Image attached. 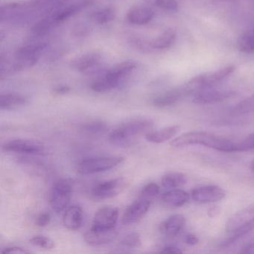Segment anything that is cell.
<instances>
[{"mask_svg": "<svg viewBox=\"0 0 254 254\" xmlns=\"http://www.w3.org/2000/svg\"><path fill=\"white\" fill-rule=\"evenodd\" d=\"M170 145L175 148L200 145L221 152H236V141L206 131H191L183 133L174 139Z\"/></svg>", "mask_w": 254, "mask_h": 254, "instance_id": "1", "label": "cell"}, {"mask_svg": "<svg viewBox=\"0 0 254 254\" xmlns=\"http://www.w3.org/2000/svg\"><path fill=\"white\" fill-rule=\"evenodd\" d=\"M154 126L151 119L137 118L128 120L117 126L110 133L108 139L110 142L118 146H127L130 145L138 136L148 133Z\"/></svg>", "mask_w": 254, "mask_h": 254, "instance_id": "2", "label": "cell"}, {"mask_svg": "<svg viewBox=\"0 0 254 254\" xmlns=\"http://www.w3.org/2000/svg\"><path fill=\"white\" fill-rule=\"evenodd\" d=\"M123 157H94L83 160L78 163L77 171L81 175H87L107 172L117 167L124 161Z\"/></svg>", "mask_w": 254, "mask_h": 254, "instance_id": "3", "label": "cell"}, {"mask_svg": "<svg viewBox=\"0 0 254 254\" xmlns=\"http://www.w3.org/2000/svg\"><path fill=\"white\" fill-rule=\"evenodd\" d=\"M72 183L69 179H61L56 181L52 187L50 202L52 209L61 212L67 208L72 196Z\"/></svg>", "mask_w": 254, "mask_h": 254, "instance_id": "4", "label": "cell"}, {"mask_svg": "<svg viewBox=\"0 0 254 254\" xmlns=\"http://www.w3.org/2000/svg\"><path fill=\"white\" fill-rule=\"evenodd\" d=\"M128 184V180L126 178H117L102 181L92 187L91 194L96 199L111 198L123 192Z\"/></svg>", "mask_w": 254, "mask_h": 254, "instance_id": "5", "label": "cell"}, {"mask_svg": "<svg viewBox=\"0 0 254 254\" xmlns=\"http://www.w3.org/2000/svg\"><path fill=\"white\" fill-rule=\"evenodd\" d=\"M102 62L103 56L102 53L98 52H91L81 55L71 62V67L78 72L83 73L101 74L105 70H102Z\"/></svg>", "mask_w": 254, "mask_h": 254, "instance_id": "6", "label": "cell"}, {"mask_svg": "<svg viewBox=\"0 0 254 254\" xmlns=\"http://www.w3.org/2000/svg\"><path fill=\"white\" fill-rule=\"evenodd\" d=\"M2 150L5 152L41 155L45 153L46 148L42 142L35 139H15L5 142Z\"/></svg>", "mask_w": 254, "mask_h": 254, "instance_id": "7", "label": "cell"}, {"mask_svg": "<svg viewBox=\"0 0 254 254\" xmlns=\"http://www.w3.org/2000/svg\"><path fill=\"white\" fill-rule=\"evenodd\" d=\"M119 211L114 206H104L95 214L90 230L107 231L115 229L118 221Z\"/></svg>", "mask_w": 254, "mask_h": 254, "instance_id": "8", "label": "cell"}, {"mask_svg": "<svg viewBox=\"0 0 254 254\" xmlns=\"http://www.w3.org/2000/svg\"><path fill=\"white\" fill-rule=\"evenodd\" d=\"M236 93L231 90H216L209 88L193 95L192 102L197 105H209L224 102L235 97Z\"/></svg>", "mask_w": 254, "mask_h": 254, "instance_id": "9", "label": "cell"}, {"mask_svg": "<svg viewBox=\"0 0 254 254\" xmlns=\"http://www.w3.org/2000/svg\"><path fill=\"white\" fill-rule=\"evenodd\" d=\"M151 201L149 199L142 197L135 200L127 206L123 216V223L124 224H133L140 221L149 209Z\"/></svg>", "mask_w": 254, "mask_h": 254, "instance_id": "10", "label": "cell"}, {"mask_svg": "<svg viewBox=\"0 0 254 254\" xmlns=\"http://www.w3.org/2000/svg\"><path fill=\"white\" fill-rule=\"evenodd\" d=\"M225 191L218 186H205L191 191V197L199 203H209L218 201L225 197Z\"/></svg>", "mask_w": 254, "mask_h": 254, "instance_id": "11", "label": "cell"}, {"mask_svg": "<svg viewBox=\"0 0 254 254\" xmlns=\"http://www.w3.org/2000/svg\"><path fill=\"white\" fill-rule=\"evenodd\" d=\"M253 222H254V203L232 215L226 223L225 229L230 233Z\"/></svg>", "mask_w": 254, "mask_h": 254, "instance_id": "12", "label": "cell"}, {"mask_svg": "<svg viewBox=\"0 0 254 254\" xmlns=\"http://www.w3.org/2000/svg\"><path fill=\"white\" fill-rule=\"evenodd\" d=\"M91 2L92 0H80L78 2H74V3L67 4L50 14L53 16L58 24L76 15L80 11L90 5Z\"/></svg>", "mask_w": 254, "mask_h": 254, "instance_id": "13", "label": "cell"}, {"mask_svg": "<svg viewBox=\"0 0 254 254\" xmlns=\"http://www.w3.org/2000/svg\"><path fill=\"white\" fill-rule=\"evenodd\" d=\"M137 67V63L133 61H125L117 64L111 69L105 70V74L121 85L125 80Z\"/></svg>", "mask_w": 254, "mask_h": 254, "instance_id": "14", "label": "cell"}, {"mask_svg": "<svg viewBox=\"0 0 254 254\" xmlns=\"http://www.w3.org/2000/svg\"><path fill=\"white\" fill-rule=\"evenodd\" d=\"M48 47L44 41H34L20 47L15 53L16 59L18 60L38 61L41 53Z\"/></svg>", "mask_w": 254, "mask_h": 254, "instance_id": "15", "label": "cell"}, {"mask_svg": "<svg viewBox=\"0 0 254 254\" xmlns=\"http://www.w3.org/2000/svg\"><path fill=\"white\" fill-rule=\"evenodd\" d=\"M186 222L184 215L181 214L172 215L160 224V233L169 237L176 236L184 230Z\"/></svg>", "mask_w": 254, "mask_h": 254, "instance_id": "16", "label": "cell"}, {"mask_svg": "<svg viewBox=\"0 0 254 254\" xmlns=\"http://www.w3.org/2000/svg\"><path fill=\"white\" fill-rule=\"evenodd\" d=\"M236 67L233 65L221 68L218 70L209 73L202 74V80H203V90L213 88L215 86L222 82L226 78L232 75L234 72Z\"/></svg>", "mask_w": 254, "mask_h": 254, "instance_id": "17", "label": "cell"}, {"mask_svg": "<svg viewBox=\"0 0 254 254\" xmlns=\"http://www.w3.org/2000/svg\"><path fill=\"white\" fill-rule=\"evenodd\" d=\"M70 0H33L29 4L32 9L39 15L47 16L69 4Z\"/></svg>", "mask_w": 254, "mask_h": 254, "instance_id": "18", "label": "cell"}, {"mask_svg": "<svg viewBox=\"0 0 254 254\" xmlns=\"http://www.w3.org/2000/svg\"><path fill=\"white\" fill-rule=\"evenodd\" d=\"M185 97V93L181 86H180L161 93L154 98L153 99V105L157 108H166L175 105Z\"/></svg>", "mask_w": 254, "mask_h": 254, "instance_id": "19", "label": "cell"}, {"mask_svg": "<svg viewBox=\"0 0 254 254\" xmlns=\"http://www.w3.org/2000/svg\"><path fill=\"white\" fill-rule=\"evenodd\" d=\"M154 16V11L151 8L145 6H136L130 8L127 13V20L129 23L136 26H144L149 23Z\"/></svg>", "mask_w": 254, "mask_h": 254, "instance_id": "20", "label": "cell"}, {"mask_svg": "<svg viewBox=\"0 0 254 254\" xmlns=\"http://www.w3.org/2000/svg\"><path fill=\"white\" fill-rule=\"evenodd\" d=\"M117 231L114 230L107 231H95L90 230L84 234V240L90 245L100 246L113 242L117 238Z\"/></svg>", "mask_w": 254, "mask_h": 254, "instance_id": "21", "label": "cell"}, {"mask_svg": "<svg viewBox=\"0 0 254 254\" xmlns=\"http://www.w3.org/2000/svg\"><path fill=\"white\" fill-rule=\"evenodd\" d=\"M63 222L69 230H78L83 224V210L81 206L73 205L66 209L64 214Z\"/></svg>", "mask_w": 254, "mask_h": 254, "instance_id": "22", "label": "cell"}, {"mask_svg": "<svg viewBox=\"0 0 254 254\" xmlns=\"http://www.w3.org/2000/svg\"><path fill=\"white\" fill-rule=\"evenodd\" d=\"M29 99L20 93H5L0 96V108L5 111L19 109L27 105Z\"/></svg>", "mask_w": 254, "mask_h": 254, "instance_id": "23", "label": "cell"}, {"mask_svg": "<svg viewBox=\"0 0 254 254\" xmlns=\"http://www.w3.org/2000/svg\"><path fill=\"white\" fill-rule=\"evenodd\" d=\"M181 130L178 126H169L158 130L150 131L145 134V139L152 143L160 144L166 142L176 136Z\"/></svg>", "mask_w": 254, "mask_h": 254, "instance_id": "24", "label": "cell"}, {"mask_svg": "<svg viewBox=\"0 0 254 254\" xmlns=\"http://www.w3.org/2000/svg\"><path fill=\"white\" fill-rule=\"evenodd\" d=\"M176 37V29L169 28L149 43L150 47L156 50H166L174 44Z\"/></svg>", "mask_w": 254, "mask_h": 254, "instance_id": "25", "label": "cell"}, {"mask_svg": "<svg viewBox=\"0 0 254 254\" xmlns=\"http://www.w3.org/2000/svg\"><path fill=\"white\" fill-rule=\"evenodd\" d=\"M190 200L187 191L181 190H173L165 193L162 197L163 203L171 207H181Z\"/></svg>", "mask_w": 254, "mask_h": 254, "instance_id": "26", "label": "cell"}, {"mask_svg": "<svg viewBox=\"0 0 254 254\" xmlns=\"http://www.w3.org/2000/svg\"><path fill=\"white\" fill-rule=\"evenodd\" d=\"M117 17V11L112 7H107L98 10L91 14V20L96 24L104 25L114 21Z\"/></svg>", "mask_w": 254, "mask_h": 254, "instance_id": "27", "label": "cell"}, {"mask_svg": "<svg viewBox=\"0 0 254 254\" xmlns=\"http://www.w3.org/2000/svg\"><path fill=\"white\" fill-rule=\"evenodd\" d=\"M56 25H57V23L53 16L51 14H48L32 26V32L35 36H44L47 35Z\"/></svg>", "mask_w": 254, "mask_h": 254, "instance_id": "28", "label": "cell"}, {"mask_svg": "<svg viewBox=\"0 0 254 254\" xmlns=\"http://www.w3.org/2000/svg\"><path fill=\"white\" fill-rule=\"evenodd\" d=\"M186 175L180 172H171L162 178V185L166 189H175L187 184Z\"/></svg>", "mask_w": 254, "mask_h": 254, "instance_id": "29", "label": "cell"}, {"mask_svg": "<svg viewBox=\"0 0 254 254\" xmlns=\"http://www.w3.org/2000/svg\"><path fill=\"white\" fill-rule=\"evenodd\" d=\"M237 47L239 51L245 54L254 53V29L247 31L239 36Z\"/></svg>", "mask_w": 254, "mask_h": 254, "instance_id": "30", "label": "cell"}, {"mask_svg": "<svg viewBox=\"0 0 254 254\" xmlns=\"http://www.w3.org/2000/svg\"><path fill=\"white\" fill-rule=\"evenodd\" d=\"M254 230V222L237 229V230H235V231L230 233L232 234L231 236H230V237L227 238L226 240H224V242L221 243V246L228 247L230 246V245H233V244H234L236 241H238L239 239H240L241 238L246 236L247 234L251 233V232L253 231Z\"/></svg>", "mask_w": 254, "mask_h": 254, "instance_id": "31", "label": "cell"}, {"mask_svg": "<svg viewBox=\"0 0 254 254\" xmlns=\"http://www.w3.org/2000/svg\"><path fill=\"white\" fill-rule=\"evenodd\" d=\"M81 130L90 135L103 134L108 130V126L102 121H91L83 125Z\"/></svg>", "mask_w": 254, "mask_h": 254, "instance_id": "32", "label": "cell"}, {"mask_svg": "<svg viewBox=\"0 0 254 254\" xmlns=\"http://www.w3.org/2000/svg\"><path fill=\"white\" fill-rule=\"evenodd\" d=\"M254 112V93L248 96L244 100L241 101L232 110L233 114L242 115Z\"/></svg>", "mask_w": 254, "mask_h": 254, "instance_id": "33", "label": "cell"}, {"mask_svg": "<svg viewBox=\"0 0 254 254\" xmlns=\"http://www.w3.org/2000/svg\"><path fill=\"white\" fill-rule=\"evenodd\" d=\"M29 242L34 246L47 250L53 249L56 246L54 241L52 240L50 238L44 236H34L29 240Z\"/></svg>", "mask_w": 254, "mask_h": 254, "instance_id": "34", "label": "cell"}, {"mask_svg": "<svg viewBox=\"0 0 254 254\" xmlns=\"http://www.w3.org/2000/svg\"><path fill=\"white\" fill-rule=\"evenodd\" d=\"M140 235L138 233H130L126 235L121 241V245L126 248H134L141 246Z\"/></svg>", "mask_w": 254, "mask_h": 254, "instance_id": "35", "label": "cell"}, {"mask_svg": "<svg viewBox=\"0 0 254 254\" xmlns=\"http://www.w3.org/2000/svg\"><path fill=\"white\" fill-rule=\"evenodd\" d=\"M156 5L160 9L169 13H177L179 11V4L177 0H156Z\"/></svg>", "mask_w": 254, "mask_h": 254, "instance_id": "36", "label": "cell"}, {"mask_svg": "<svg viewBox=\"0 0 254 254\" xmlns=\"http://www.w3.org/2000/svg\"><path fill=\"white\" fill-rule=\"evenodd\" d=\"M159 193H160V187L154 183L147 184L142 188V191H141L142 197L147 199L155 197L156 196L158 195Z\"/></svg>", "mask_w": 254, "mask_h": 254, "instance_id": "37", "label": "cell"}, {"mask_svg": "<svg viewBox=\"0 0 254 254\" xmlns=\"http://www.w3.org/2000/svg\"><path fill=\"white\" fill-rule=\"evenodd\" d=\"M240 152L254 150V132L239 140Z\"/></svg>", "mask_w": 254, "mask_h": 254, "instance_id": "38", "label": "cell"}, {"mask_svg": "<svg viewBox=\"0 0 254 254\" xmlns=\"http://www.w3.org/2000/svg\"><path fill=\"white\" fill-rule=\"evenodd\" d=\"M90 32V28L85 23H78L72 29L73 35L76 37L87 36Z\"/></svg>", "mask_w": 254, "mask_h": 254, "instance_id": "39", "label": "cell"}, {"mask_svg": "<svg viewBox=\"0 0 254 254\" xmlns=\"http://www.w3.org/2000/svg\"><path fill=\"white\" fill-rule=\"evenodd\" d=\"M2 254H29L31 251L25 249V248H20V247L12 246L7 247L4 248L3 251H2Z\"/></svg>", "mask_w": 254, "mask_h": 254, "instance_id": "40", "label": "cell"}, {"mask_svg": "<svg viewBox=\"0 0 254 254\" xmlns=\"http://www.w3.org/2000/svg\"><path fill=\"white\" fill-rule=\"evenodd\" d=\"M51 221V216L49 213H41L38 215L36 220V224L39 227H44L48 225Z\"/></svg>", "mask_w": 254, "mask_h": 254, "instance_id": "41", "label": "cell"}, {"mask_svg": "<svg viewBox=\"0 0 254 254\" xmlns=\"http://www.w3.org/2000/svg\"><path fill=\"white\" fill-rule=\"evenodd\" d=\"M160 253H161V254H182L183 251L180 249V248L175 246V245H168V246L164 247L163 250L160 251Z\"/></svg>", "mask_w": 254, "mask_h": 254, "instance_id": "42", "label": "cell"}, {"mask_svg": "<svg viewBox=\"0 0 254 254\" xmlns=\"http://www.w3.org/2000/svg\"><path fill=\"white\" fill-rule=\"evenodd\" d=\"M71 88L67 85H58L53 89V92L57 95H65L67 94L68 93L70 92Z\"/></svg>", "mask_w": 254, "mask_h": 254, "instance_id": "43", "label": "cell"}, {"mask_svg": "<svg viewBox=\"0 0 254 254\" xmlns=\"http://www.w3.org/2000/svg\"><path fill=\"white\" fill-rule=\"evenodd\" d=\"M198 238H197V236H194V235L189 234L187 235V236H186L185 242L187 245L193 246V245H197V244L198 243Z\"/></svg>", "mask_w": 254, "mask_h": 254, "instance_id": "44", "label": "cell"}, {"mask_svg": "<svg viewBox=\"0 0 254 254\" xmlns=\"http://www.w3.org/2000/svg\"><path fill=\"white\" fill-rule=\"evenodd\" d=\"M241 253L242 254H254V242L245 247Z\"/></svg>", "mask_w": 254, "mask_h": 254, "instance_id": "45", "label": "cell"}, {"mask_svg": "<svg viewBox=\"0 0 254 254\" xmlns=\"http://www.w3.org/2000/svg\"><path fill=\"white\" fill-rule=\"evenodd\" d=\"M218 212H219V209H218V208H210L207 212L208 216H209V218H213V217L216 216V215H218Z\"/></svg>", "mask_w": 254, "mask_h": 254, "instance_id": "46", "label": "cell"}, {"mask_svg": "<svg viewBox=\"0 0 254 254\" xmlns=\"http://www.w3.org/2000/svg\"><path fill=\"white\" fill-rule=\"evenodd\" d=\"M251 170H252V172L254 173V160L252 162V163H251Z\"/></svg>", "mask_w": 254, "mask_h": 254, "instance_id": "47", "label": "cell"}]
</instances>
